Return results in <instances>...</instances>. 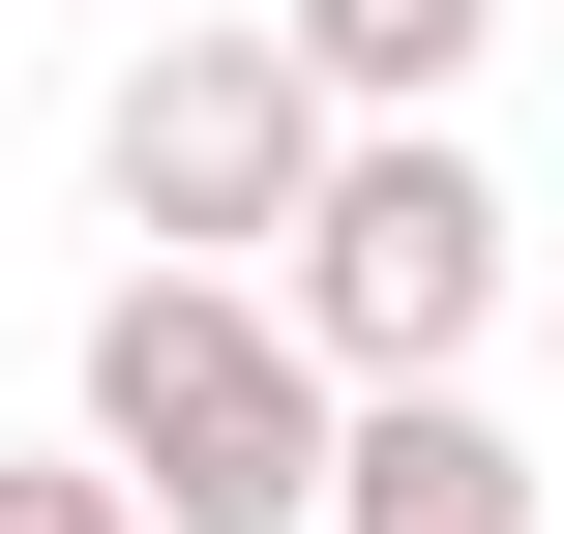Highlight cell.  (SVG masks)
I'll return each instance as SVG.
<instances>
[{
  "label": "cell",
  "instance_id": "cell-1",
  "mask_svg": "<svg viewBox=\"0 0 564 534\" xmlns=\"http://www.w3.org/2000/svg\"><path fill=\"white\" fill-rule=\"evenodd\" d=\"M327 416H357V386L268 327V268H119V297H89V476L149 534H297L327 505Z\"/></svg>",
  "mask_w": 564,
  "mask_h": 534
},
{
  "label": "cell",
  "instance_id": "cell-2",
  "mask_svg": "<svg viewBox=\"0 0 564 534\" xmlns=\"http://www.w3.org/2000/svg\"><path fill=\"white\" fill-rule=\"evenodd\" d=\"M268 327H297L327 386H476V327H506V178H476L446 119H327V178H297V238H268Z\"/></svg>",
  "mask_w": 564,
  "mask_h": 534
},
{
  "label": "cell",
  "instance_id": "cell-3",
  "mask_svg": "<svg viewBox=\"0 0 564 534\" xmlns=\"http://www.w3.org/2000/svg\"><path fill=\"white\" fill-rule=\"evenodd\" d=\"M297 178H327V89L268 59V0H238V30H149V59L89 89V208H119L149 268H268Z\"/></svg>",
  "mask_w": 564,
  "mask_h": 534
},
{
  "label": "cell",
  "instance_id": "cell-4",
  "mask_svg": "<svg viewBox=\"0 0 564 534\" xmlns=\"http://www.w3.org/2000/svg\"><path fill=\"white\" fill-rule=\"evenodd\" d=\"M297 534H564V476L476 416V386H357V416H327V505H297Z\"/></svg>",
  "mask_w": 564,
  "mask_h": 534
},
{
  "label": "cell",
  "instance_id": "cell-5",
  "mask_svg": "<svg viewBox=\"0 0 564 534\" xmlns=\"http://www.w3.org/2000/svg\"><path fill=\"white\" fill-rule=\"evenodd\" d=\"M476 30H506V0H268V59H297L327 119H446V89H476Z\"/></svg>",
  "mask_w": 564,
  "mask_h": 534
},
{
  "label": "cell",
  "instance_id": "cell-6",
  "mask_svg": "<svg viewBox=\"0 0 564 534\" xmlns=\"http://www.w3.org/2000/svg\"><path fill=\"white\" fill-rule=\"evenodd\" d=\"M0 534H149V505H119L89 446H0Z\"/></svg>",
  "mask_w": 564,
  "mask_h": 534
}]
</instances>
